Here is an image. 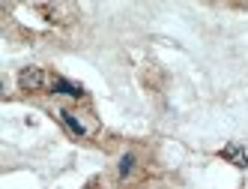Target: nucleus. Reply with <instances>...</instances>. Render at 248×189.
I'll use <instances>...</instances> for the list:
<instances>
[{
  "instance_id": "f257e3e1",
  "label": "nucleus",
  "mask_w": 248,
  "mask_h": 189,
  "mask_svg": "<svg viewBox=\"0 0 248 189\" xmlns=\"http://www.w3.org/2000/svg\"><path fill=\"white\" fill-rule=\"evenodd\" d=\"M51 84V75L45 69H39V66H27V69L18 72V87L27 90V93H39V90H48Z\"/></svg>"
},
{
  "instance_id": "f03ea898",
  "label": "nucleus",
  "mask_w": 248,
  "mask_h": 189,
  "mask_svg": "<svg viewBox=\"0 0 248 189\" xmlns=\"http://www.w3.org/2000/svg\"><path fill=\"white\" fill-rule=\"evenodd\" d=\"M36 9L51 24H72V18H75V6H69V3H39Z\"/></svg>"
},
{
  "instance_id": "7ed1b4c3",
  "label": "nucleus",
  "mask_w": 248,
  "mask_h": 189,
  "mask_svg": "<svg viewBox=\"0 0 248 189\" xmlns=\"http://www.w3.org/2000/svg\"><path fill=\"white\" fill-rule=\"evenodd\" d=\"M48 90L54 93V96H69V99H81V96H84V87H81V84H72V81H66L63 75H51V84H48Z\"/></svg>"
},
{
  "instance_id": "20e7f679",
  "label": "nucleus",
  "mask_w": 248,
  "mask_h": 189,
  "mask_svg": "<svg viewBox=\"0 0 248 189\" xmlns=\"http://www.w3.org/2000/svg\"><path fill=\"white\" fill-rule=\"evenodd\" d=\"M60 120L72 129L75 135H81V138H90V135L96 132V126H87L84 120H81V114H75V111H60Z\"/></svg>"
},
{
  "instance_id": "39448f33",
  "label": "nucleus",
  "mask_w": 248,
  "mask_h": 189,
  "mask_svg": "<svg viewBox=\"0 0 248 189\" xmlns=\"http://www.w3.org/2000/svg\"><path fill=\"white\" fill-rule=\"evenodd\" d=\"M132 168H135V153H126V156L120 159V165H117L120 177H129V174H132Z\"/></svg>"
},
{
  "instance_id": "423d86ee",
  "label": "nucleus",
  "mask_w": 248,
  "mask_h": 189,
  "mask_svg": "<svg viewBox=\"0 0 248 189\" xmlns=\"http://www.w3.org/2000/svg\"><path fill=\"white\" fill-rule=\"evenodd\" d=\"M221 156H227V159H233V162H236L239 168L245 165V156H242V150H236V144H230V147H227V150L221 153Z\"/></svg>"
},
{
  "instance_id": "0eeeda50",
  "label": "nucleus",
  "mask_w": 248,
  "mask_h": 189,
  "mask_svg": "<svg viewBox=\"0 0 248 189\" xmlns=\"http://www.w3.org/2000/svg\"><path fill=\"white\" fill-rule=\"evenodd\" d=\"M90 189H93V186H90Z\"/></svg>"
}]
</instances>
